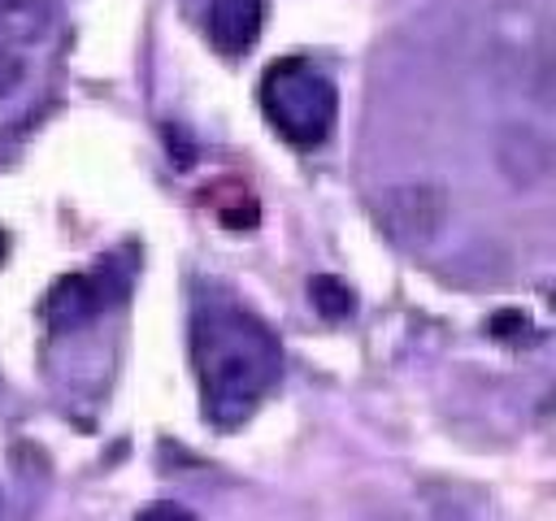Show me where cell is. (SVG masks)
Instances as JSON below:
<instances>
[{"label": "cell", "instance_id": "8992f818", "mask_svg": "<svg viewBox=\"0 0 556 521\" xmlns=\"http://www.w3.org/2000/svg\"><path fill=\"white\" fill-rule=\"evenodd\" d=\"M52 26V0H0V48L39 43Z\"/></svg>", "mask_w": 556, "mask_h": 521}, {"label": "cell", "instance_id": "3957f363", "mask_svg": "<svg viewBox=\"0 0 556 521\" xmlns=\"http://www.w3.org/2000/svg\"><path fill=\"white\" fill-rule=\"evenodd\" d=\"M265 22V0H208V43L222 56H243Z\"/></svg>", "mask_w": 556, "mask_h": 521}, {"label": "cell", "instance_id": "30bf717a", "mask_svg": "<svg viewBox=\"0 0 556 521\" xmlns=\"http://www.w3.org/2000/svg\"><path fill=\"white\" fill-rule=\"evenodd\" d=\"M4 243H9V239H4V234H0V260H4Z\"/></svg>", "mask_w": 556, "mask_h": 521}, {"label": "cell", "instance_id": "5b68a950", "mask_svg": "<svg viewBox=\"0 0 556 521\" xmlns=\"http://www.w3.org/2000/svg\"><path fill=\"white\" fill-rule=\"evenodd\" d=\"M443 221V195L430 187H408L387 200V226L404 243H426Z\"/></svg>", "mask_w": 556, "mask_h": 521}, {"label": "cell", "instance_id": "7a4b0ae2", "mask_svg": "<svg viewBox=\"0 0 556 521\" xmlns=\"http://www.w3.org/2000/svg\"><path fill=\"white\" fill-rule=\"evenodd\" d=\"M261 109L287 143L317 148L334 130L339 91L313 61L282 56V61L265 65V74H261Z\"/></svg>", "mask_w": 556, "mask_h": 521}, {"label": "cell", "instance_id": "9c48e42d", "mask_svg": "<svg viewBox=\"0 0 556 521\" xmlns=\"http://www.w3.org/2000/svg\"><path fill=\"white\" fill-rule=\"evenodd\" d=\"M135 521H195V512H187V508L174 504V499H156V504H148Z\"/></svg>", "mask_w": 556, "mask_h": 521}, {"label": "cell", "instance_id": "277c9868", "mask_svg": "<svg viewBox=\"0 0 556 521\" xmlns=\"http://www.w3.org/2000/svg\"><path fill=\"white\" fill-rule=\"evenodd\" d=\"M104 308V291L96 278L87 274H70L61 282H52V291L43 295V321L52 330H78L87 326L96 313Z\"/></svg>", "mask_w": 556, "mask_h": 521}, {"label": "cell", "instance_id": "6da1fadb", "mask_svg": "<svg viewBox=\"0 0 556 521\" xmlns=\"http://www.w3.org/2000/svg\"><path fill=\"white\" fill-rule=\"evenodd\" d=\"M191 360L204 417L222 430L243 425L282 373L278 334L239 300L208 291L191 308Z\"/></svg>", "mask_w": 556, "mask_h": 521}, {"label": "cell", "instance_id": "ba28073f", "mask_svg": "<svg viewBox=\"0 0 556 521\" xmlns=\"http://www.w3.org/2000/svg\"><path fill=\"white\" fill-rule=\"evenodd\" d=\"M26 82V61L13 48H0V100H9Z\"/></svg>", "mask_w": 556, "mask_h": 521}, {"label": "cell", "instance_id": "52a82bcc", "mask_svg": "<svg viewBox=\"0 0 556 521\" xmlns=\"http://www.w3.org/2000/svg\"><path fill=\"white\" fill-rule=\"evenodd\" d=\"M308 300H313V308H317L321 317H330V321H339V317H348V313L356 308V295H352L348 282H339L334 274H317V278L308 282Z\"/></svg>", "mask_w": 556, "mask_h": 521}]
</instances>
